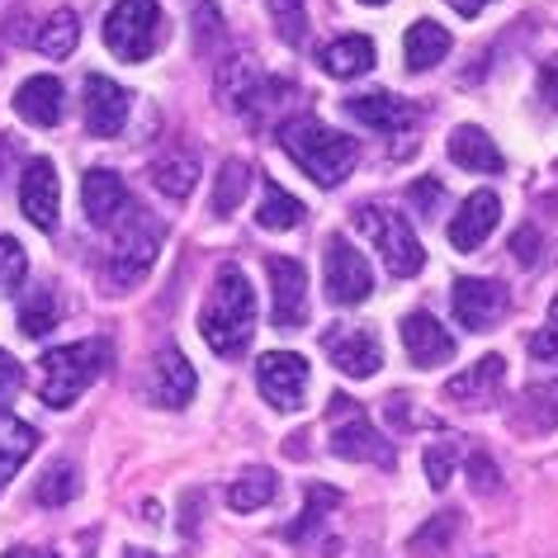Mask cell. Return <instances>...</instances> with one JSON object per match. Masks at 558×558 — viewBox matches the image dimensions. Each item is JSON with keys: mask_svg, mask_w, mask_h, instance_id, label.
Here are the masks:
<instances>
[{"mask_svg": "<svg viewBox=\"0 0 558 558\" xmlns=\"http://www.w3.org/2000/svg\"><path fill=\"white\" fill-rule=\"evenodd\" d=\"M251 331H256V289H251L242 265H222L199 308V337L208 341L214 355L236 360L246 355Z\"/></svg>", "mask_w": 558, "mask_h": 558, "instance_id": "obj_1", "label": "cell"}, {"mask_svg": "<svg viewBox=\"0 0 558 558\" xmlns=\"http://www.w3.org/2000/svg\"><path fill=\"white\" fill-rule=\"evenodd\" d=\"M279 147H284L289 157L303 166V175L323 190H337L360 161L355 137L327 129L323 119H289L284 129H279Z\"/></svg>", "mask_w": 558, "mask_h": 558, "instance_id": "obj_2", "label": "cell"}, {"mask_svg": "<svg viewBox=\"0 0 558 558\" xmlns=\"http://www.w3.org/2000/svg\"><path fill=\"white\" fill-rule=\"evenodd\" d=\"M109 341H72L58 345V351L44 355V379H38V393H44L48 408H72V402L86 393V388L109 369Z\"/></svg>", "mask_w": 558, "mask_h": 558, "instance_id": "obj_3", "label": "cell"}, {"mask_svg": "<svg viewBox=\"0 0 558 558\" xmlns=\"http://www.w3.org/2000/svg\"><path fill=\"white\" fill-rule=\"evenodd\" d=\"M327 422H331L327 436H331V454H337V459H351V464H379V469H393L398 464L393 440H384V430L369 422L365 408L351 402L345 393L331 398Z\"/></svg>", "mask_w": 558, "mask_h": 558, "instance_id": "obj_4", "label": "cell"}, {"mask_svg": "<svg viewBox=\"0 0 558 558\" xmlns=\"http://www.w3.org/2000/svg\"><path fill=\"white\" fill-rule=\"evenodd\" d=\"M161 236H166L161 222H157V218H147L143 208H133V214L119 222L114 251H109V260H105V279H109V289H119V294H123V289L143 284L147 270L157 265Z\"/></svg>", "mask_w": 558, "mask_h": 558, "instance_id": "obj_5", "label": "cell"}, {"mask_svg": "<svg viewBox=\"0 0 558 558\" xmlns=\"http://www.w3.org/2000/svg\"><path fill=\"white\" fill-rule=\"evenodd\" d=\"M355 228L360 236H369V246L384 256L388 265V275H398V279H412L416 270L426 265V251L422 242H416V232H412V222L393 214V208H379V204H365V208H355Z\"/></svg>", "mask_w": 558, "mask_h": 558, "instance_id": "obj_6", "label": "cell"}, {"mask_svg": "<svg viewBox=\"0 0 558 558\" xmlns=\"http://www.w3.org/2000/svg\"><path fill=\"white\" fill-rule=\"evenodd\" d=\"M105 44L123 62H143L161 44V10L157 0H119L105 20Z\"/></svg>", "mask_w": 558, "mask_h": 558, "instance_id": "obj_7", "label": "cell"}, {"mask_svg": "<svg viewBox=\"0 0 558 558\" xmlns=\"http://www.w3.org/2000/svg\"><path fill=\"white\" fill-rule=\"evenodd\" d=\"M327 299L337 303V308H355V303H365L374 294V270L369 260L360 256V251L351 246V236H327Z\"/></svg>", "mask_w": 558, "mask_h": 558, "instance_id": "obj_8", "label": "cell"}, {"mask_svg": "<svg viewBox=\"0 0 558 558\" xmlns=\"http://www.w3.org/2000/svg\"><path fill=\"white\" fill-rule=\"evenodd\" d=\"M275 90H279V81L260 76V66L251 58H228L218 66V95L228 100L232 114H242V119H260V109L275 105L270 100Z\"/></svg>", "mask_w": 558, "mask_h": 558, "instance_id": "obj_9", "label": "cell"}, {"mask_svg": "<svg viewBox=\"0 0 558 558\" xmlns=\"http://www.w3.org/2000/svg\"><path fill=\"white\" fill-rule=\"evenodd\" d=\"M454 323L469 331H493L511 308V289L497 284V279H459L450 294Z\"/></svg>", "mask_w": 558, "mask_h": 558, "instance_id": "obj_10", "label": "cell"}, {"mask_svg": "<svg viewBox=\"0 0 558 558\" xmlns=\"http://www.w3.org/2000/svg\"><path fill=\"white\" fill-rule=\"evenodd\" d=\"M256 384L270 408L299 412L303 398H308V365H303V355H294V351H270V355H260V365H256Z\"/></svg>", "mask_w": 558, "mask_h": 558, "instance_id": "obj_11", "label": "cell"}, {"mask_svg": "<svg viewBox=\"0 0 558 558\" xmlns=\"http://www.w3.org/2000/svg\"><path fill=\"white\" fill-rule=\"evenodd\" d=\"M265 270H270V294H275V308H270L275 327L299 331L308 323V270L294 256H270Z\"/></svg>", "mask_w": 558, "mask_h": 558, "instance_id": "obj_12", "label": "cell"}, {"mask_svg": "<svg viewBox=\"0 0 558 558\" xmlns=\"http://www.w3.org/2000/svg\"><path fill=\"white\" fill-rule=\"evenodd\" d=\"M323 345H327L331 365L341 374H351V379H369V374H379V365H384V345L369 327H331Z\"/></svg>", "mask_w": 558, "mask_h": 558, "instance_id": "obj_13", "label": "cell"}, {"mask_svg": "<svg viewBox=\"0 0 558 558\" xmlns=\"http://www.w3.org/2000/svg\"><path fill=\"white\" fill-rule=\"evenodd\" d=\"M20 208H24V218H29L38 232L58 228L62 185H58V166H52L48 157L29 161V171H24V180H20Z\"/></svg>", "mask_w": 558, "mask_h": 558, "instance_id": "obj_14", "label": "cell"}, {"mask_svg": "<svg viewBox=\"0 0 558 558\" xmlns=\"http://www.w3.org/2000/svg\"><path fill=\"white\" fill-rule=\"evenodd\" d=\"M81 204H86V218L95 228H119V222L137 208L129 185H123L114 171H105V166L86 171V180H81Z\"/></svg>", "mask_w": 558, "mask_h": 558, "instance_id": "obj_15", "label": "cell"}, {"mask_svg": "<svg viewBox=\"0 0 558 558\" xmlns=\"http://www.w3.org/2000/svg\"><path fill=\"white\" fill-rule=\"evenodd\" d=\"M402 351L416 369H436L445 360H454V337L430 313H408L402 317Z\"/></svg>", "mask_w": 558, "mask_h": 558, "instance_id": "obj_16", "label": "cell"}, {"mask_svg": "<svg viewBox=\"0 0 558 558\" xmlns=\"http://www.w3.org/2000/svg\"><path fill=\"white\" fill-rule=\"evenodd\" d=\"M497 218H501V199H497L493 190L469 194V199L459 204V214L450 218V246L454 251H478L487 236H493Z\"/></svg>", "mask_w": 558, "mask_h": 558, "instance_id": "obj_17", "label": "cell"}, {"mask_svg": "<svg viewBox=\"0 0 558 558\" xmlns=\"http://www.w3.org/2000/svg\"><path fill=\"white\" fill-rule=\"evenodd\" d=\"M129 123V90L109 76H86V129L90 137H119Z\"/></svg>", "mask_w": 558, "mask_h": 558, "instance_id": "obj_18", "label": "cell"}, {"mask_svg": "<svg viewBox=\"0 0 558 558\" xmlns=\"http://www.w3.org/2000/svg\"><path fill=\"white\" fill-rule=\"evenodd\" d=\"M345 114H351L360 129H374V133H402V129H412L416 109L402 100V95L369 90V95H351V100H345Z\"/></svg>", "mask_w": 558, "mask_h": 558, "instance_id": "obj_19", "label": "cell"}, {"mask_svg": "<svg viewBox=\"0 0 558 558\" xmlns=\"http://www.w3.org/2000/svg\"><path fill=\"white\" fill-rule=\"evenodd\" d=\"M501 379H507V360H501V355H483L473 369L454 374V379L445 384V398L459 402V408H487V402H497Z\"/></svg>", "mask_w": 558, "mask_h": 558, "instance_id": "obj_20", "label": "cell"}, {"mask_svg": "<svg viewBox=\"0 0 558 558\" xmlns=\"http://www.w3.org/2000/svg\"><path fill=\"white\" fill-rule=\"evenodd\" d=\"M194 388H199V379H194L190 360L180 355L175 345H161L157 365H151V402H157V408H185L194 398Z\"/></svg>", "mask_w": 558, "mask_h": 558, "instance_id": "obj_21", "label": "cell"}, {"mask_svg": "<svg viewBox=\"0 0 558 558\" xmlns=\"http://www.w3.org/2000/svg\"><path fill=\"white\" fill-rule=\"evenodd\" d=\"M15 114L34 129H52L62 119V81L58 76H29L15 90Z\"/></svg>", "mask_w": 558, "mask_h": 558, "instance_id": "obj_22", "label": "cell"}, {"mask_svg": "<svg viewBox=\"0 0 558 558\" xmlns=\"http://www.w3.org/2000/svg\"><path fill=\"white\" fill-rule=\"evenodd\" d=\"M450 161L464 166V171H478V175H497L501 166H507L497 143L483 129H473V123H459V129L450 133Z\"/></svg>", "mask_w": 558, "mask_h": 558, "instance_id": "obj_23", "label": "cell"}, {"mask_svg": "<svg viewBox=\"0 0 558 558\" xmlns=\"http://www.w3.org/2000/svg\"><path fill=\"white\" fill-rule=\"evenodd\" d=\"M317 66H323L327 76H337V81L365 76L369 66H374V38L345 34V38H337V44H327L323 52H317Z\"/></svg>", "mask_w": 558, "mask_h": 558, "instance_id": "obj_24", "label": "cell"}, {"mask_svg": "<svg viewBox=\"0 0 558 558\" xmlns=\"http://www.w3.org/2000/svg\"><path fill=\"white\" fill-rule=\"evenodd\" d=\"M450 48H454V38H450V29H440L436 20H416L412 29L402 34V58H408L412 72H426V66L445 62Z\"/></svg>", "mask_w": 558, "mask_h": 558, "instance_id": "obj_25", "label": "cell"}, {"mask_svg": "<svg viewBox=\"0 0 558 558\" xmlns=\"http://www.w3.org/2000/svg\"><path fill=\"white\" fill-rule=\"evenodd\" d=\"M34 445H38V436H34V426H24V422H15V416H0V493L10 487V478L20 473V464L34 454Z\"/></svg>", "mask_w": 558, "mask_h": 558, "instance_id": "obj_26", "label": "cell"}, {"mask_svg": "<svg viewBox=\"0 0 558 558\" xmlns=\"http://www.w3.org/2000/svg\"><path fill=\"white\" fill-rule=\"evenodd\" d=\"M256 222H260L265 232H289V228H299V222H303V204H299L284 185L265 180V190H260V208H256Z\"/></svg>", "mask_w": 558, "mask_h": 558, "instance_id": "obj_27", "label": "cell"}, {"mask_svg": "<svg viewBox=\"0 0 558 558\" xmlns=\"http://www.w3.org/2000/svg\"><path fill=\"white\" fill-rule=\"evenodd\" d=\"M151 185H157L166 199H190V190L199 185V161L175 151V157H161L151 166Z\"/></svg>", "mask_w": 558, "mask_h": 558, "instance_id": "obj_28", "label": "cell"}, {"mask_svg": "<svg viewBox=\"0 0 558 558\" xmlns=\"http://www.w3.org/2000/svg\"><path fill=\"white\" fill-rule=\"evenodd\" d=\"M275 493H279V478L270 469H246L242 478L228 487V507L232 511H260L275 501Z\"/></svg>", "mask_w": 558, "mask_h": 558, "instance_id": "obj_29", "label": "cell"}, {"mask_svg": "<svg viewBox=\"0 0 558 558\" xmlns=\"http://www.w3.org/2000/svg\"><path fill=\"white\" fill-rule=\"evenodd\" d=\"M454 535H459V511H440L436 521H426V525L408 539V549H412L416 558H440V554H450Z\"/></svg>", "mask_w": 558, "mask_h": 558, "instance_id": "obj_30", "label": "cell"}, {"mask_svg": "<svg viewBox=\"0 0 558 558\" xmlns=\"http://www.w3.org/2000/svg\"><path fill=\"white\" fill-rule=\"evenodd\" d=\"M76 38H81L76 15H72V10H58V15L38 29V52H44V58H72Z\"/></svg>", "mask_w": 558, "mask_h": 558, "instance_id": "obj_31", "label": "cell"}, {"mask_svg": "<svg viewBox=\"0 0 558 558\" xmlns=\"http://www.w3.org/2000/svg\"><path fill=\"white\" fill-rule=\"evenodd\" d=\"M246 185H251V166L246 161H222V171H218V185H214V214L228 218L236 204L246 199Z\"/></svg>", "mask_w": 558, "mask_h": 558, "instance_id": "obj_32", "label": "cell"}, {"mask_svg": "<svg viewBox=\"0 0 558 558\" xmlns=\"http://www.w3.org/2000/svg\"><path fill=\"white\" fill-rule=\"evenodd\" d=\"M521 422L525 426H558V379L549 384H530L521 393Z\"/></svg>", "mask_w": 558, "mask_h": 558, "instance_id": "obj_33", "label": "cell"}, {"mask_svg": "<svg viewBox=\"0 0 558 558\" xmlns=\"http://www.w3.org/2000/svg\"><path fill=\"white\" fill-rule=\"evenodd\" d=\"M76 487H81V478H76V464L72 459H58V464H48V473L38 478V501L44 507H66V501L76 497Z\"/></svg>", "mask_w": 558, "mask_h": 558, "instance_id": "obj_34", "label": "cell"}, {"mask_svg": "<svg viewBox=\"0 0 558 558\" xmlns=\"http://www.w3.org/2000/svg\"><path fill=\"white\" fill-rule=\"evenodd\" d=\"M52 327H58V299H52L48 289H34V294L20 303V331L24 337H48Z\"/></svg>", "mask_w": 558, "mask_h": 558, "instance_id": "obj_35", "label": "cell"}, {"mask_svg": "<svg viewBox=\"0 0 558 558\" xmlns=\"http://www.w3.org/2000/svg\"><path fill=\"white\" fill-rule=\"evenodd\" d=\"M331 507H341V493H337V487H308V507H303V521L289 525L284 535L294 539V544H303V535H308L313 525H323V515H327Z\"/></svg>", "mask_w": 558, "mask_h": 558, "instance_id": "obj_36", "label": "cell"}, {"mask_svg": "<svg viewBox=\"0 0 558 558\" xmlns=\"http://www.w3.org/2000/svg\"><path fill=\"white\" fill-rule=\"evenodd\" d=\"M24 275H29V256H24V246L15 236H0V294H15L24 284Z\"/></svg>", "mask_w": 558, "mask_h": 558, "instance_id": "obj_37", "label": "cell"}, {"mask_svg": "<svg viewBox=\"0 0 558 558\" xmlns=\"http://www.w3.org/2000/svg\"><path fill=\"white\" fill-rule=\"evenodd\" d=\"M270 10H275L279 38H284V44H303V34H308V15H303V0H270Z\"/></svg>", "mask_w": 558, "mask_h": 558, "instance_id": "obj_38", "label": "cell"}, {"mask_svg": "<svg viewBox=\"0 0 558 558\" xmlns=\"http://www.w3.org/2000/svg\"><path fill=\"white\" fill-rule=\"evenodd\" d=\"M454 454H459V450H454V440H450V436L436 440V445L426 450V483L436 487V493H440L445 483H450V473H454Z\"/></svg>", "mask_w": 558, "mask_h": 558, "instance_id": "obj_39", "label": "cell"}, {"mask_svg": "<svg viewBox=\"0 0 558 558\" xmlns=\"http://www.w3.org/2000/svg\"><path fill=\"white\" fill-rule=\"evenodd\" d=\"M469 483H473V493H483V497L501 493V473H497V464H493V459H487L483 450L469 454Z\"/></svg>", "mask_w": 558, "mask_h": 558, "instance_id": "obj_40", "label": "cell"}, {"mask_svg": "<svg viewBox=\"0 0 558 558\" xmlns=\"http://www.w3.org/2000/svg\"><path fill=\"white\" fill-rule=\"evenodd\" d=\"M20 384H24V369H20V360L10 355V351H0V408H5V402L20 393Z\"/></svg>", "mask_w": 558, "mask_h": 558, "instance_id": "obj_41", "label": "cell"}, {"mask_svg": "<svg viewBox=\"0 0 558 558\" xmlns=\"http://www.w3.org/2000/svg\"><path fill=\"white\" fill-rule=\"evenodd\" d=\"M511 251H515V260H521V265H535L539 260V232L535 228H515Z\"/></svg>", "mask_w": 558, "mask_h": 558, "instance_id": "obj_42", "label": "cell"}, {"mask_svg": "<svg viewBox=\"0 0 558 558\" xmlns=\"http://www.w3.org/2000/svg\"><path fill=\"white\" fill-rule=\"evenodd\" d=\"M440 199H445V185H440V180L426 175V180H416V185H412V204H422L430 218H436V204H440Z\"/></svg>", "mask_w": 558, "mask_h": 558, "instance_id": "obj_43", "label": "cell"}, {"mask_svg": "<svg viewBox=\"0 0 558 558\" xmlns=\"http://www.w3.org/2000/svg\"><path fill=\"white\" fill-rule=\"evenodd\" d=\"M539 100H544V109L558 114V58H549L539 66Z\"/></svg>", "mask_w": 558, "mask_h": 558, "instance_id": "obj_44", "label": "cell"}, {"mask_svg": "<svg viewBox=\"0 0 558 558\" xmlns=\"http://www.w3.org/2000/svg\"><path fill=\"white\" fill-rule=\"evenodd\" d=\"M194 24H199V44H204V38H214L218 34V10L199 5V10H194Z\"/></svg>", "mask_w": 558, "mask_h": 558, "instance_id": "obj_45", "label": "cell"}, {"mask_svg": "<svg viewBox=\"0 0 558 558\" xmlns=\"http://www.w3.org/2000/svg\"><path fill=\"white\" fill-rule=\"evenodd\" d=\"M483 5H487V0H450V10H454V15H464V20L483 15Z\"/></svg>", "mask_w": 558, "mask_h": 558, "instance_id": "obj_46", "label": "cell"}, {"mask_svg": "<svg viewBox=\"0 0 558 558\" xmlns=\"http://www.w3.org/2000/svg\"><path fill=\"white\" fill-rule=\"evenodd\" d=\"M0 558H58V554H52V549H5Z\"/></svg>", "mask_w": 558, "mask_h": 558, "instance_id": "obj_47", "label": "cell"}, {"mask_svg": "<svg viewBox=\"0 0 558 558\" xmlns=\"http://www.w3.org/2000/svg\"><path fill=\"white\" fill-rule=\"evenodd\" d=\"M123 558H157V554H147V549H129V554H123Z\"/></svg>", "mask_w": 558, "mask_h": 558, "instance_id": "obj_48", "label": "cell"}, {"mask_svg": "<svg viewBox=\"0 0 558 558\" xmlns=\"http://www.w3.org/2000/svg\"><path fill=\"white\" fill-rule=\"evenodd\" d=\"M549 327H558V299L549 303Z\"/></svg>", "mask_w": 558, "mask_h": 558, "instance_id": "obj_49", "label": "cell"}, {"mask_svg": "<svg viewBox=\"0 0 558 558\" xmlns=\"http://www.w3.org/2000/svg\"><path fill=\"white\" fill-rule=\"evenodd\" d=\"M360 5H388V0H360Z\"/></svg>", "mask_w": 558, "mask_h": 558, "instance_id": "obj_50", "label": "cell"}]
</instances>
